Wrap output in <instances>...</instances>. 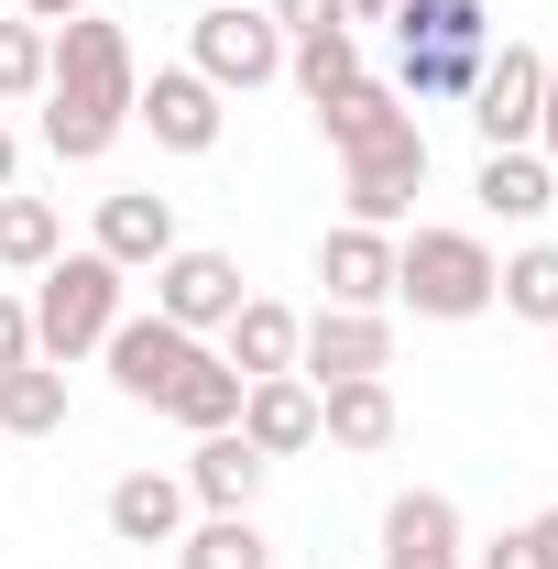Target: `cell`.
<instances>
[{"instance_id":"484cf974","label":"cell","mask_w":558,"mask_h":569,"mask_svg":"<svg viewBox=\"0 0 558 569\" xmlns=\"http://www.w3.org/2000/svg\"><path fill=\"white\" fill-rule=\"evenodd\" d=\"M395 44H449V56H482V44H492V11H482V0H406V11H395Z\"/></svg>"},{"instance_id":"4fadbf2b","label":"cell","mask_w":558,"mask_h":569,"mask_svg":"<svg viewBox=\"0 0 558 569\" xmlns=\"http://www.w3.org/2000/svg\"><path fill=\"white\" fill-rule=\"evenodd\" d=\"M88 252H110L121 274H153L165 252H176V198H153V187H110L99 198V241Z\"/></svg>"},{"instance_id":"2e32d148","label":"cell","mask_w":558,"mask_h":569,"mask_svg":"<svg viewBox=\"0 0 558 569\" xmlns=\"http://www.w3.org/2000/svg\"><path fill=\"white\" fill-rule=\"evenodd\" d=\"M395 427H406V406H395V383L383 372H350V383H318V438L329 449H395Z\"/></svg>"},{"instance_id":"9a60e30c","label":"cell","mask_w":558,"mask_h":569,"mask_svg":"<svg viewBox=\"0 0 558 569\" xmlns=\"http://www.w3.org/2000/svg\"><path fill=\"white\" fill-rule=\"evenodd\" d=\"M241 438H252L263 460L318 449V383H307V372H263V383H241Z\"/></svg>"},{"instance_id":"cb8c5ba5","label":"cell","mask_w":558,"mask_h":569,"mask_svg":"<svg viewBox=\"0 0 558 569\" xmlns=\"http://www.w3.org/2000/svg\"><path fill=\"white\" fill-rule=\"evenodd\" d=\"M67 252V219H56V198H0V274H44Z\"/></svg>"},{"instance_id":"5bb4252c","label":"cell","mask_w":558,"mask_h":569,"mask_svg":"<svg viewBox=\"0 0 558 569\" xmlns=\"http://www.w3.org/2000/svg\"><path fill=\"white\" fill-rule=\"evenodd\" d=\"M318 284H329V307H395V230L340 219L318 241Z\"/></svg>"},{"instance_id":"f1b7e54d","label":"cell","mask_w":558,"mask_h":569,"mask_svg":"<svg viewBox=\"0 0 558 569\" xmlns=\"http://www.w3.org/2000/svg\"><path fill=\"white\" fill-rule=\"evenodd\" d=\"M471 569H558V503H548V515H526V526H504Z\"/></svg>"},{"instance_id":"8fae6325","label":"cell","mask_w":558,"mask_h":569,"mask_svg":"<svg viewBox=\"0 0 558 569\" xmlns=\"http://www.w3.org/2000/svg\"><path fill=\"white\" fill-rule=\"evenodd\" d=\"M99 361H110V383H121L132 406H165V395H176V372L198 361V340H187V329H165V318H121V329L99 340Z\"/></svg>"},{"instance_id":"44dd1931","label":"cell","mask_w":558,"mask_h":569,"mask_svg":"<svg viewBox=\"0 0 558 569\" xmlns=\"http://www.w3.org/2000/svg\"><path fill=\"white\" fill-rule=\"evenodd\" d=\"M395 121H417V110H406L383 77H350V88H329V99H318V132H329V153H361V142H383Z\"/></svg>"},{"instance_id":"1f68e13d","label":"cell","mask_w":558,"mask_h":569,"mask_svg":"<svg viewBox=\"0 0 558 569\" xmlns=\"http://www.w3.org/2000/svg\"><path fill=\"white\" fill-rule=\"evenodd\" d=\"M537 153L558 164V67H548V99H537Z\"/></svg>"},{"instance_id":"d6986e66","label":"cell","mask_w":558,"mask_h":569,"mask_svg":"<svg viewBox=\"0 0 558 569\" xmlns=\"http://www.w3.org/2000/svg\"><path fill=\"white\" fill-rule=\"evenodd\" d=\"M471 198H482L492 219H515V230H526V219H548V209H558V164L537 153V142H515V153H482Z\"/></svg>"},{"instance_id":"8992f818","label":"cell","mask_w":558,"mask_h":569,"mask_svg":"<svg viewBox=\"0 0 558 569\" xmlns=\"http://www.w3.org/2000/svg\"><path fill=\"white\" fill-rule=\"evenodd\" d=\"M417 187H427V132H417V121H395L383 142L340 153V198H350L361 230H395V219L417 209Z\"/></svg>"},{"instance_id":"4dcf8cb0","label":"cell","mask_w":558,"mask_h":569,"mask_svg":"<svg viewBox=\"0 0 558 569\" xmlns=\"http://www.w3.org/2000/svg\"><path fill=\"white\" fill-rule=\"evenodd\" d=\"M33 361V296H0V372Z\"/></svg>"},{"instance_id":"5b68a950","label":"cell","mask_w":558,"mask_h":569,"mask_svg":"<svg viewBox=\"0 0 558 569\" xmlns=\"http://www.w3.org/2000/svg\"><path fill=\"white\" fill-rule=\"evenodd\" d=\"M252 284H241V263L230 252H209V241H176L165 263H153V318L165 329H187V340H209V329H230V307H241Z\"/></svg>"},{"instance_id":"d6a6232c","label":"cell","mask_w":558,"mask_h":569,"mask_svg":"<svg viewBox=\"0 0 558 569\" xmlns=\"http://www.w3.org/2000/svg\"><path fill=\"white\" fill-rule=\"evenodd\" d=\"M11 11H22V22H77L88 0H11Z\"/></svg>"},{"instance_id":"4316f807","label":"cell","mask_w":558,"mask_h":569,"mask_svg":"<svg viewBox=\"0 0 558 569\" xmlns=\"http://www.w3.org/2000/svg\"><path fill=\"white\" fill-rule=\"evenodd\" d=\"M44 77H56V22L0 11V110H11V99H44Z\"/></svg>"},{"instance_id":"7402d4cb","label":"cell","mask_w":558,"mask_h":569,"mask_svg":"<svg viewBox=\"0 0 558 569\" xmlns=\"http://www.w3.org/2000/svg\"><path fill=\"white\" fill-rule=\"evenodd\" d=\"M67 427V372L56 361H11L0 372V438H56Z\"/></svg>"},{"instance_id":"d4e9b609","label":"cell","mask_w":558,"mask_h":569,"mask_svg":"<svg viewBox=\"0 0 558 569\" xmlns=\"http://www.w3.org/2000/svg\"><path fill=\"white\" fill-rule=\"evenodd\" d=\"M492 307H504V318H537V329H558V241H526V252H504V274H492Z\"/></svg>"},{"instance_id":"f546056e","label":"cell","mask_w":558,"mask_h":569,"mask_svg":"<svg viewBox=\"0 0 558 569\" xmlns=\"http://www.w3.org/2000/svg\"><path fill=\"white\" fill-rule=\"evenodd\" d=\"M275 11V33L296 44V33H350V0H263Z\"/></svg>"},{"instance_id":"ffe728a7","label":"cell","mask_w":558,"mask_h":569,"mask_svg":"<svg viewBox=\"0 0 558 569\" xmlns=\"http://www.w3.org/2000/svg\"><path fill=\"white\" fill-rule=\"evenodd\" d=\"M153 417H176L187 438H209V427H241V372H230V361H219L209 340H198V361L176 372V395H165Z\"/></svg>"},{"instance_id":"e0dca14e","label":"cell","mask_w":558,"mask_h":569,"mask_svg":"<svg viewBox=\"0 0 558 569\" xmlns=\"http://www.w3.org/2000/svg\"><path fill=\"white\" fill-rule=\"evenodd\" d=\"M99 515H110V537H121V548H176L198 503H187V482H176V471H121Z\"/></svg>"},{"instance_id":"836d02e7","label":"cell","mask_w":558,"mask_h":569,"mask_svg":"<svg viewBox=\"0 0 558 569\" xmlns=\"http://www.w3.org/2000/svg\"><path fill=\"white\" fill-rule=\"evenodd\" d=\"M11 176H22V132L0 121V198H11Z\"/></svg>"},{"instance_id":"7a4b0ae2","label":"cell","mask_w":558,"mask_h":569,"mask_svg":"<svg viewBox=\"0 0 558 569\" xmlns=\"http://www.w3.org/2000/svg\"><path fill=\"white\" fill-rule=\"evenodd\" d=\"M121 284L132 274H121L110 252H56V263L33 274V361H56V372L88 361L110 329H121Z\"/></svg>"},{"instance_id":"603a6c76","label":"cell","mask_w":558,"mask_h":569,"mask_svg":"<svg viewBox=\"0 0 558 569\" xmlns=\"http://www.w3.org/2000/svg\"><path fill=\"white\" fill-rule=\"evenodd\" d=\"M176 569H275V537H263L252 515H198V526L176 537Z\"/></svg>"},{"instance_id":"9c48e42d","label":"cell","mask_w":558,"mask_h":569,"mask_svg":"<svg viewBox=\"0 0 558 569\" xmlns=\"http://www.w3.org/2000/svg\"><path fill=\"white\" fill-rule=\"evenodd\" d=\"M132 121L165 142V153H219V132H230V110H219V88L198 67H153L142 99H132Z\"/></svg>"},{"instance_id":"6da1fadb","label":"cell","mask_w":558,"mask_h":569,"mask_svg":"<svg viewBox=\"0 0 558 569\" xmlns=\"http://www.w3.org/2000/svg\"><path fill=\"white\" fill-rule=\"evenodd\" d=\"M132 99H142V67H132V33L77 11L56 22V77H44V153L56 164H99L110 142L132 132Z\"/></svg>"},{"instance_id":"3957f363","label":"cell","mask_w":558,"mask_h":569,"mask_svg":"<svg viewBox=\"0 0 558 569\" xmlns=\"http://www.w3.org/2000/svg\"><path fill=\"white\" fill-rule=\"evenodd\" d=\"M492 241L482 230H406L395 241V307H417L438 329H460V318H482L492 307Z\"/></svg>"},{"instance_id":"83f0119b","label":"cell","mask_w":558,"mask_h":569,"mask_svg":"<svg viewBox=\"0 0 558 569\" xmlns=\"http://www.w3.org/2000/svg\"><path fill=\"white\" fill-rule=\"evenodd\" d=\"M285 77H296V88H307V110H318L329 88L361 77V44H350V33H296V44H285Z\"/></svg>"},{"instance_id":"30bf717a","label":"cell","mask_w":558,"mask_h":569,"mask_svg":"<svg viewBox=\"0 0 558 569\" xmlns=\"http://www.w3.org/2000/svg\"><path fill=\"white\" fill-rule=\"evenodd\" d=\"M372 569H471V537H460V503L449 493H395L383 503V559Z\"/></svg>"},{"instance_id":"52a82bcc","label":"cell","mask_w":558,"mask_h":569,"mask_svg":"<svg viewBox=\"0 0 558 569\" xmlns=\"http://www.w3.org/2000/svg\"><path fill=\"white\" fill-rule=\"evenodd\" d=\"M537 99H548V56L537 44H492L482 77H471V132H482V153L537 142Z\"/></svg>"},{"instance_id":"e575fe53","label":"cell","mask_w":558,"mask_h":569,"mask_svg":"<svg viewBox=\"0 0 558 569\" xmlns=\"http://www.w3.org/2000/svg\"><path fill=\"white\" fill-rule=\"evenodd\" d=\"M395 11H406V0H350V22H395Z\"/></svg>"},{"instance_id":"277c9868","label":"cell","mask_w":558,"mask_h":569,"mask_svg":"<svg viewBox=\"0 0 558 569\" xmlns=\"http://www.w3.org/2000/svg\"><path fill=\"white\" fill-rule=\"evenodd\" d=\"M187 67L209 77L219 99H230V88H275V77H285L275 11H263V0H209V11H198V33H187Z\"/></svg>"},{"instance_id":"d590c367","label":"cell","mask_w":558,"mask_h":569,"mask_svg":"<svg viewBox=\"0 0 558 569\" xmlns=\"http://www.w3.org/2000/svg\"><path fill=\"white\" fill-rule=\"evenodd\" d=\"M548 340H558V329H548Z\"/></svg>"},{"instance_id":"7c38bea8","label":"cell","mask_w":558,"mask_h":569,"mask_svg":"<svg viewBox=\"0 0 558 569\" xmlns=\"http://www.w3.org/2000/svg\"><path fill=\"white\" fill-rule=\"evenodd\" d=\"M263 471H275V460H263L241 427H209V438L187 449V471H176V482H187V503H198V515H252Z\"/></svg>"},{"instance_id":"ac0fdd59","label":"cell","mask_w":558,"mask_h":569,"mask_svg":"<svg viewBox=\"0 0 558 569\" xmlns=\"http://www.w3.org/2000/svg\"><path fill=\"white\" fill-rule=\"evenodd\" d=\"M296 329H307V318H296V307H285V296H241V307H230V329H219V340H230V372H241V383H263V372H296Z\"/></svg>"},{"instance_id":"ba28073f","label":"cell","mask_w":558,"mask_h":569,"mask_svg":"<svg viewBox=\"0 0 558 569\" xmlns=\"http://www.w3.org/2000/svg\"><path fill=\"white\" fill-rule=\"evenodd\" d=\"M296 372H307V383L395 372V318H383V307H318V318L296 329Z\"/></svg>"}]
</instances>
